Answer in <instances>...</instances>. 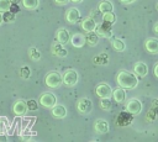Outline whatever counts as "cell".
Wrapping results in <instances>:
<instances>
[{
  "label": "cell",
  "instance_id": "cell-41",
  "mask_svg": "<svg viewBox=\"0 0 158 142\" xmlns=\"http://www.w3.org/2000/svg\"><path fill=\"white\" fill-rule=\"evenodd\" d=\"M30 138H31L30 136H21V140H22V141H28Z\"/></svg>",
  "mask_w": 158,
  "mask_h": 142
},
{
  "label": "cell",
  "instance_id": "cell-2",
  "mask_svg": "<svg viewBox=\"0 0 158 142\" xmlns=\"http://www.w3.org/2000/svg\"><path fill=\"white\" fill-rule=\"evenodd\" d=\"M44 83H46V85L49 86V88H58L60 84H63V78H62V75H60L58 72L53 70V72H49V73L46 75Z\"/></svg>",
  "mask_w": 158,
  "mask_h": 142
},
{
  "label": "cell",
  "instance_id": "cell-18",
  "mask_svg": "<svg viewBox=\"0 0 158 142\" xmlns=\"http://www.w3.org/2000/svg\"><path fill=\"white\" fill-rule=\"evenodd\" d=\"M70 43L73 47H77V48H80L84 46V43H86L85 41V36L81 35V33H73L72 37H70Z\"/></svg>",
  "mask_w": 158,
  "mask_h": 142
},
{
  "label": "cell",
  "instance_id": "cell-13",
  "mask_svg": "<svg viewBox=\"0 0 158 142\" xmlns=\"http://www.w3.org/2000/svg\"><path fill=\"white\" fill-rule=\"evenodd\" d=\"M65 20L69 23H75L80 20V11L77 7H70L65 12Z\"/></svg>",
  "mask_w": 158,
  "mask_h": 142
},
{
  "label": "cell",
  "instance_id": "cell-27",
  "mask_svg": "<svg viewBox=\"0 0 158 142\" xmlns=\"http://www.w3.org/2000/svg\"><path fill=\"white\" fill-rule=\"evenodd\" d=\"M100 106H101L102 110H106V111L110 110L111 106H112L111 99H110V98H101V100H100Z\"/></svg>",
  "mask_w": 158,
  "mask_h": 142
},
{
  "label": "cell",
  "instance_id": "cell-23",
  "mask_svg": "<svg viewBox=\"0 0 158 142\" xmlns=\"http://www.w3.org/2000/svg\"><path fill=\"white\" fill-rule=\"evenodd\" d=\"M110 43H111V47L115 51H117V52H123L125 48H126L125 42L122 40H120V38H111V42Z\"/></svg>",
  "mask_w": 158,
  "mask_h": 142
},
{
  "label": "cell",
  "instance_id": "cell-28",
  "mask_svg": "<svg viewBox=\"0 0 158 142\" xmlns=\"http://www.w3.org/2000/svg\"><path fill=\"white\" fill-rule=\"evenodd\" d=\"M102 20L104 21H109L111 23H115L116 22V15L114 14V11H110V12H105L102 15Z\"/></svg>",
  "mask_w": 158,
  "mask_h": 142
},
{
  "label": "cell",
  "instance_id": "cell-46",
  "mask_svg": "<svg viewBox=\"0 0 158 142\" xmlns=\"http://www.w3.org/2000/svg\"><path fill=\"white\" fill-rule=\"evenodd\" d=\"M157 9H158V2H157Z\"/></svg>",
  "mask_w": 158,
  "mask_h": 142
},
{
  "label": "cell",
  "instance_id": "cell-29",
  "mask_svg": "<svg viewBox=\"0 0 158 142\" xmlns=\"http://www.w3.org/2000/svg\"><path fill=\"white\" fill-rule=\"evenodd\" d=\"M107 61H109V57L105 53H101V54H99L98 57L94 58V62L96 64H107Z\"/></svg>",
  "mask_w": 158,
  "mask_h": 142
},
{
  "label": "cell",
  "instance_id": "cell-24",
  "mask_svg": "<svg viewBox=\"0 0 158 142\" xmlns=\"http://www.w3.org/2000/svg\"><path fill=\"white\" fill-rule=\"evenodd\" d=\"M40 0H22V5L27 10H35L38 7Z\"/></svg>",
  "mask_w": 158,
  "mask_h": 142
},
{
  "label": "cell",
  "instance_id": "cell-39",
  "mask_svg": "<svg viewBox=\"0 0 158 142\" xmlns=\"http://www.w3.org/2000/svg\"><path fill=\"white\" fill-rule=\"evenodd\" d=\"M153 31H154L156 35H158V22L154 23V26H153Z\"/></svg>",
  "mask_w": 158,
  "mask_h": 142
},
{
  "label": "cell",
  "instance_id": "cell-10",
  "mask_svg": "<svg viewBox=\"0 0 158 142\" xmlns=\"http://www.w3.org/2000/svg\"><path fill=\"white\" fill-rule=\"evenodd\" d=\"M52 53L59 58H64L68 54V49L65 48V44L57 41V42H53L52 44Z\"/></svg>",
  "mask_w": 158,
  "mask_h": 142
},
{
  "label": "cell",
  "instance_id": "cell-45",
  "mask_svg": "<svg viewBox=\"0 0 158 142\" xmlns=\"http://www.w3.org/2000/svg\"><path fill=\"white\" fill-rule=\"evenodd\" d=\"M157 116H158V109H157Z\"/></svg>",
  "mask_w": 158,
  "mask_h": 142
},
{
  "label": "cell",
  "instance_id": "cell-5",
  "mask_svg": "<svg viewBox=\"0 0 158 142\" xmlns=\"http://www.w3.org/2000/svg\"><path fill=\"white\" fill-rule=\"evenodd\" d=\"M142 109H143V105H142V102L137 98H131L126 102V110L130 111L131 114H133L135 116L138 115V114H141L142 112Z\"/></svg>",
  "mask_w": 158,
  "mask_h": 142
},
{
  "label": "cell",
  "instance_id": "cell-12",
  "mask_svg": "<svg viewBox=\"0 0 158 142\" xmlns=\"http://www.w3.org/2000/svg\"><path fill=\"white\" fill-rule=\"evenodd\" d=\"M70 37H72V35H70V32L67 28H59L56 32V40L58 42L63 43V44L69 43L70 42Z\"/></svg>",
  "mask_w": 158,
  "mask_h": 142
},
{
  "label": "cell",
  "instance_id": "cell-22",
  "mask_svg": "<svg viewBox=\"0 0 158 142\" xmlns=\"http://www.w3.org/2000/svg\"><path fill=\"white\" fill-rule=\"evenodd\" d=\"M99 11L105 14V12H110V11H114V5L110 0H102L99 2Z\"/></svg>",
  "mask_w": 158,
  "mask_h": 142
},
{
  "label": "cell",
  "instance_id": "cell-7",
  "mask_svg": "<svg viewBox=\"0 0 158 142\" xmlns=\"http://www.w3.org/2000/svg\"><path fill=\"white\" fill-rule=\"evenodd\" d=\"M40 104L43 106V107H47V109H52L56 104H57V98L54 94L52 93H43L41 96H40Z\"/></svg>",
  "mask_w": 158,
  "mask_h": 142
},
{
  "label": "cell",
  "instance_id": "cell-42",
  "mask_svg": "<svg viewBox=\"0 0 158 142\" xmlns=\"http://www.w3.org/2000/svg\"><path fill=\"white\" fill-rule=\"evenodd\" d=\"M11 2H14V4H19L20 1H22V0H10Z\"/></svg>",
  "mask_w": 158,
  "mask_h": 142
},
{
  "label": "cell",
  "instance_id": "cell-17",
  "mask_svg": "<svg viewBox=\"0 0 158 142\" xmlns=\"http://www.w3.org/2000/svg\"><path fill=\"white\" fill-rule=\"evenodd\" d=\"M133 72L136 73V75L138 78H144L147 75V73H148V67L143 62H137L135 64V67H133Z\"/></svg>",
  "mask_w": 158,
  "mask_h": 142
},
{
  "label": "cell",
  "instance_id": "cell-15",
  "mask_svg": "<svg viewBox=\"0 0 158 142\" xmlns=\"http://www.w3.org/2000/svg\"><path fill=\"white\" fill-rule=\"evenodd\" d=\"M109 122L104 119H98L94 123V131L99 135H102V133H106L109 132Z\"/></svg>",
  "mask_w": 158,
  "mask_h": 142
},
{
  "label": "cell",
  "instance_id": "cell-9",
  "mask_svg": "<svg viewBox=\"0 0 158 142\" xmlns=\"http://www.w3.org/2000/svg\"><path fill=\"white\" fill-rule=\"evenodd\" d=\"M95 93L96 95L101 99V98H111L112 96V89L109 84L106 83H100L96 85L95 88Z\"/></svg>",
  "mask_w": 158,
  "mask_h": 142
},
{
  "label": "cell",
  "instance_id": "cell-35",
  "mask_svg": "<svg viewBox=\"0 0 158 142\" xmlns=\"http://www.w3.org/2000/svg\"><path fill=\"white\" fill-rule=\"evenodd\" d=\"M6 141H7V136L0 132V142H6Z\"/></svg>",
  "mask_w": 158,
  "mask_h": 142
},
{
  "label": "cell",
  "instance_id": "cell-33",
  "mask_svg": "<svg viewBox=\"0 0 158 142\" xmlns=\"http://www.w3.org/2000/svg\"><path fill=\"white\" fill-rule=\"evenodd\" d=\"M26 102H27V107H28V110L35 111V110H37V109H38V102H37L36 100L31 99V100H28V101H26Z\"/></svg>",
  "mask_w": 158,
  "mask_h": 142
},
{
  "label": "cell",
  "instance_id": "cell-6",
  "mask_svg": "<svg viewBox=\"0 0 158 142\" xmlns=\"http://www.w3.org/2000/svg\"><path fill=\"white\" fill-rule=\"evenodd\" d=\"M133 114H131L130 111H121L118 115H117V117H116V125L117 126H120V127H126V126H128V125H131L132 123V121H133Z\"/></svg>",
  "mask_w": 158,
  "mask_h": 142
},
{
  "label": "cell",
  "instance_id": "cell-4",
  "mask_svg": "<svg viewBox=\"0 0 158 142\" xmlns=\"http://www.w3.org/2000/svg\"><path fill=\"white\" fill-rule=\"evenodd\" d=\"M62 78H63V84L67 86H74L79 79L78 73L74 69H67L64 72V74L62 75Z\"/></svg>",
  "mask_w": 158,
  "mask_h": 142
},
{
  "label": "cell",
  "instance_id": "cell-30",
  "mask_svg": "<svg viewBox=\"0 0 158 142\" xmlns=\"http://www.w3.org/2000/svg\"><path fill=\"white\" fill-rule=\"evenodd\" d=\"M30 75H31V69H30L27 65L20 68V77H21L22 79H28Z\"/></svg>",
  "mask_w": 158,
  "mask_h": 142
},
{
  "label": "cell",
  "instance_id": "cell-43",
  "mask_svg": "<svg viewBox=\"0 0 158 142\" xmlns=\"http://www.w3.org/2000/svg\"><path fill=\"white\" fill-rule=\"evenodd\" d=\"M70 1H72V2H81L83 0H70Z\"/></svg>",
  "mask_w": 158,
  "mask_h": 142
},
{
  "label": "cell",
  "instance_id": "cell-3",
  "mask_svg": "<svg viewBox=\"0 0 158 142\" xmlns=\"http://www.w3.org/2000/svg\"><path fill=\"white\" fill-rule=\"evenodd\" d=\"M112 25L109 21H104L101 23H99L96 26V33L99 35V37H104V38H111L112 37Z\"/></svg>",
  "mask_w": 158,
  "mask_h": 142
},
{
  "label": "cell",
  "instance_id": "cell-14",
  "mask_svg": "<svg viewBox=\"0 0 158 142\" xmlns=\"http://www.w3.org/2000/svg\"><path fill=\"white\" fill-rule=\"evenodd\" d=\"M27 110H28V107H27V102H26L25 100H17V101L14 104V106H12V111H14V114L17 115V116L25 115V114L27 112Z\"/></svg>",
  "mask_w": 158,
  "mask_h": 142
},
{
  "label": "cell",
  "instance_id": "cell-8",
  "mask_svg": "<svg viewBox=\"0 0 158 142\" xmlns=\"http://www.w3.org/2000/svg\"><path fill=\"white\" fill-rule=\"evenodd\" d=\"M77 109L83 115L90 114L93 110V101L89 98H80L77 102Z\"/></svg>",
  "mask_w": 158,
  "mask_h": 142
},
{
  "label": "cell",
  "instance_id": "cell-19",
  "mask_svg": "<svg viewBox=\"0 0 158 142\" xmlns=\"http://www.w3.org/2000/svg\"><path fill=\"white\" fill-rule=\"evenodd\" d=\"M51 112L57 119H63V117L67 116V109H65V106L64 105H59V104H56L51 109Z\"/></svg>",
  "mask_w": 158,
  "mask_h": 142
},
{
  "label": "cell",
  "instance_id": "cell-31",
  "mask_svg": "<svg viewBox=\"0 0 158 142\" xmlns=\"http://www.w3.org/2000/svg\"><path fill=\"white\" fill-rule=\"evenodd\" d=\"M10 6H11L10 0H0V12H5L10 10Z\"/></svg>",
  "mask_w": 158,
  "mask_h": 142
},
{
  "label": "cell",
  "instance_id": "cell-1",
  "mask_svg": "<svg viewBox=\"0 0 158 142\" xmlns=\"http://www.w3.org/2000/svg\"><path fill=\"white\" fill-rule=\"evenodd\" d=\"M116 81L118 86L123 89H133L138 84V77L136 75V73L128 70H120L116 75Z\"/></svg>",
  "mask_w": 158,
  "mask_h": 142
},
{
  "label": "cell",
  "instance_id": "cell-20",
  "mask_svg": "<svg viewBox=\"0 0 158 142\" xmlns=\"http://www.w3.org/2000/svg\"><path fill=\"white\" fill-rule=\"evenodd\" d=\"M126 89H123V88H117V89H115L114 91H112V96H114V100L116 101V102H118V104H121V102H123L125 100H126V91H125Z\"/></svg>",
  "mask_w": 158,
  "mask_h": 142
},
{
  "label": "cell",
  "instance_id": "cell-21",
  "mask_svg": "<svg viewBox=\"0 0 158 142\" xmlns=\"http://www.w3.org/2000/svg\"><path fill=\"white\" fill-rule=\"evenodd\" d=\"M85 41L89 46L94 47L99 43V35L96 33V31H93V32H86V36H85Z\"/></svg>",
  "mask_w": 158,
  "mask_h": 142
},
{
  "label": "cell",
  "instance_id": "cell-36",
  "mask_svg": "<svg viewBox=\"0 0 158 142\" xmlns=\"http://www.w3.org/2000/svg\"><path fill=\"white\" fill-rule=\"evenodd\" d=\"M56 1V4H58V5H65L68 1H70V0H54Z\"/></svg>",
  "mask_w": 158,
  "mask_h": 142
},
{
  "label": "cell",
  "instance_id": "cell-44",
  "mask_svg": "<svg viewBox=\"0 0 158 142\" xmlns=\"http://www.w3.org/2000/svg\"><path fill=\"white\" fill-rule=\"evenodd\" d=\"M1 22H2V14L0 12V25H1Z\"/></svg>",
  "mask_w": 158,
  "mask_h": 142
},
{
  "label": "cell",
  "instance_id": "cell-11",
  "mask_svg": "<svg viewBox=\"0 0 158 142\" xmlns=\"http://www.w3.org/2000/svg\"><path fill=\"white\" fill-rule=\"evenodd\" d=\"M96 21L91 17V16H89V17H85V19H83L81 21H80V27L85 31V32H93V31H95L96 30Z\"/></svg>",
  "mask_w": 158,
  "mask_h": 142
},
{
  "label": "cell",
  "instance_id": "cell-32",
  "mask_svg": "<svg viewBox=\"0 0 158 142\" xmlns=\"http://www.w3.org/2000/svg\"><path fill=\"white\" fill-rule=\"evenodd\" d=\"M156 116H157V109L152 106V107L149 109V111L147 112V116H146V120H147V121H153V120L156 119Z\"/></svg>",
  "mask_w": 158,
  "mask_h": 142
},
{
  "label": "cell",
  "instance_id": "cell-37",
  "mask_svg": "<svg viewBox=\"0 0 158 142\" xmlns=\"http://www.w3.org/2000/svg\"><path fill=\"white\" fill-rule=\"evenodd\" d=\"M122 4H125V5H130V4H133L136 0H120Z\"/></svg>",
  "mask_w": 158,
  "mask_h": 142
},
{
  "label": "cell",
  "instance_id": "cell-38",
  "mask_svg": "<svg viewBox=\"0 0 158 142\" xmlns=\"http://www.w3.org/2000/svg\"><path fill=\"white\" fill-rule=\"evenodd\" d=\"M152 106L156 107V109H158V99H153V101H152Z\"/></svg>",
  "mask_w": 158,
  "mask_h": 142
},
{
  "label": "cell",
  "instance_id": "cell-26",
  "mask_svg": "<svg viewBox=\"0 0 158 142\" xmlns=\"http://www.w3.org/2000/svg\"><path fill=\"white\" fill-rule=\"evenodd\" d=\"M28 56H30V58L32 59V61H40L41 59V52L38 51V48H36V47H31L30 49H28Z\"/></svg>",
  "mask_w": 158,
  "mask_h": 142
},
{
  "label": "cell",
  "instance_id": "cell-34",
  "mask_svg": "<svg viewBox=\"0 0 158 142\" xmlns=\"http://www.w3.org/2000/svg\"><path fill=\"white\" fill-rule=\"evenodd\" d=\"M19 10H20V7H19V4H14V2H11V6H10V11H11V12H14V14H17V12H19Z\"/></svg>",
  "mask_w": 158,
  "mask_h": 142
},
{
  "label": "cell",
  "instance_id": "cell-25",
  "mask_svg": "<svg viewBox=\"0 0 158 142\" xmlns=\"http://www.w3.org/2000/svg\"><path fill=\"white\" fill-rule=\"evenodd\" d=\"M15 19H16V14L11 12L10 10H7V11H5V12L2 14V21L6 22V23H11V22H14Z\"/></svg>",
  "mask_w": 158,
  "mask_h": 142
},
{
  "label": "cell",
  "instance_id": "cell-16",
  "mask_svg": "<svg viewBox=\"0 0 158 142\" xmlns=\"http://www.w3.org/2000/svg\"><path fill=\"white\" fill-rule=\"evenodd\" d=\"M144 48L147 52L152 53V54H157L158 53V38H147L144 42Z\"/></svg>",
  "mask_w": 158,
  "mask_h": 142
},
{
  "label": "cell",
  "instance_id": "cell-40",
  "mask_svg": "<svg viewBox=\"0 0 158 142\" xmlns=\"http://www.w3.org/2000/svg\"><path fill=\"white\" fill-rule=\"evenodd\" d=\"M154 75L158 78V63L154 65Z\"/></svg>",
  "mask_w": 158,
  "mask_h": 142
}]
</instances>
